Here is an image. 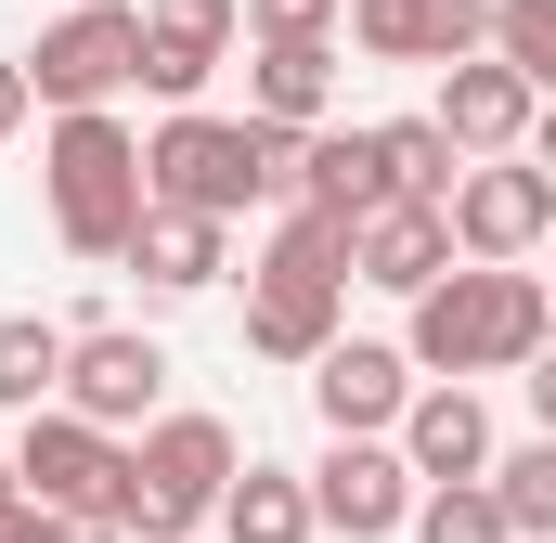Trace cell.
I'll return each instance as SVG.
<instances>
[{"label": "cell", "mask_w": 556, "mask_h": 543, "mask_svg": "<svg viewBox=\"0 0 556 543\" xmlns=\"http://www.w3.org/2000/svg\"><path fill=\"white\" fill-rule=\"evenodd\" d=\"M556 350V285L544 272H440L415 298V324H402V363H415L427 389H466V376H531Z\"/></svg>", "instance_id": "obj_1"}, {"label": "cell", "mask_w": 556, "mask_h": 543, "mask_svg": "<svg viewBox=\"0 0 556 543\" xmlns=\"http://www.w3.org/2000/svg\"><path fill=\"white\" fill-rule=\"evenodd\" d=\"M298 181V130H273V117H207V104H181V117H155L142 130V194L155 207H181V220H247L260 194H285Z\"/></svg>", "instance_id": "obj_2"}, {"label": "cell", "mask_w": 556, "mask_h": 543, "mask_svg": "<svg viewBox=\"0 0 556 543\" xmlns=\"http://www.w3.org/2000/svg\"><path fill=\"white\" fill-rule=\"evenodd\" d=\"M247 479V440L220 427V414H155L130 440V466H117V505H104V531L117 543H194L220 518V492Z\"/></svg>", "instance_id": "obj_3"}, {"label": "cell", "mask_w": 556, "mask_h": 543, "mask_svg": "<svg viewBox=\"0 0 556 543\" xmlns=\"http://www.w3.org/2000/svg\"><path fill=\"white\" fill-rule=\"evenodd\" d=\"M39 181H52V233H65L78 260H130V233L155 220V194H142V142L117 130V117H52Z\"/></svg>", "instance_id": "obj_4"}, {"label": "cell", "mask_w": 556, "mask_h": 543, "mask_svg": "<svg viewBox=\"0 0 556 543\" xmlns=\"http://www.w3.org/2000/svg\"><path fill=\"white\" fill-rule=\"evenodd\" d=\"M130 78H142V13L130 0H78V13H52L39 52H26V91H39L52 117H104Z\"/></svg>", "instance_id": "obj_5"}, {"label": "cell", "mask_w": 556, "mask_h": 543, "mask_svg": "<svg viewBox=\"0 0 556 543\" xmlns=\"http://www.w3.org/2000/svg\"><path fill=\"white\" fill-rule=\"evenodd\" d=\"M531 247H556V168H531V155L466 168V181H453V260L518 272Z\"/></svg>", "instance_id": "obj_6"}, {"label": "cell", "mask_w": 556, "mask_h": 543, "mask_svg": "<svg viewBox=\"0 0 556 543\" xmlns=\"http://www.w3.org/2000/svg\"><path fill=\"white\" fill-rule=\"evenodd\" d=\"M65 414L104 427V440L155 427V414H168V350H155L142 324H78V350H65Z\"/></svg>", "instance_id": "obj_7"}, {"label": "cell", "mask_w": 556, "mask_h": 543, "mask_svg": "<svg viewBox=\"0 0 556 543\" xmlns=\"http://www.w3.org/2000/svg\"><path fill=\"white\" fill-rule=\"evenodd\" d=\"M117 466H130V440H104V427H78V414H26V440H13V479H26V505L39 518H104L117 505Z\"/></svg>", "instance_id": "obj_8"}, {"label": "cell", "mask_w": 556, "mask_h": 543, "mask_svg": "<svg viewBox=\"0 0 556 543\" xmlns=\"http://www.w3.org/2000/svg\"><path fill=\"white\" fill-rule=\"evenodd\" d=\"M415 505H427V479L402 466V440H337L324 466H311V518L337 543H389V531H415Z\"/></svg>", "instance_id": "obj_9"}, {"label": "cell", "mask_w": 556, "mask_h": 543, "mask_svg": "<svg viewBox=\"0 0 556 543\" xmlns=\"http://www.w3.org/2000/svg\"><path fill=\"white\" fill-rule=\"evenodd\" d=\"M427 117L453 130V155H466V168H492V155H531L544 91H531L518 65H492V52H466V65H440V104H427Z\"/></svg>", "instance_id": "obj_10"}, {"label": "cell", "mask_w": 556, "mask_h": 543, "mask_svg": "<svg viewBox=\"0 0 556 543\" xmlns=\"http://www.w3.org/2000/svg\"><path fill=\"white\" fill-rule=\"evenodd\" d=\"M415 363L389 350V337H337L324 363H311V414L337 427V440H402V414H415Z\"/></svg>", "instance_id": "obj_11"}, {"label": "cell", "mask_w": 556, "mask_h": 543, "mask_svg": "<svg viewBox=\"0 0 556 543\" xmlns=\"http://www.w3.org/2000/svg\"><path fill=\"white\" fill-rule=\"evenodd\" d=\"M233 26H247V0H142V91L181 117L233 65Z\"/></svg>", "instance_id": "obj_12"}, {"label": "cell", "mask_w": 556, "mask_h": 543, "mask_svg": "<svg viewBox=\"0 0 556 543\" xmlns=\"http://www.w3.org/2000/svg\"><path fill=\"white\" fill-rule=\"evenodd\" d=\"M350 39L376 65H466L492 52V0H350Z\"/></svg>", "instance_id": "obj_13"}, {"label": "cell", "mask_w": 556, "mask_h": 543, "mask_svg": "<svg viewBox=\"0 0 556 543\" xmlns=\"http://www.w3.org/2000/svg\"><path fill=\"white\" fill-rule=\"evenodd\" d=\"M337 337H350V285H311V272H260L247 285V350L260 363H298L311 376Z\"/></svg>", "instance_id": "obj_14"}, {"label": "cell", "mask_w": 556, "mask_h": 543, "mask_svg": "<svg viewBox=\"0 0 556 543\" xmlns=\"http://www.w3.org/2000/svg\"><path fill=\"white\" fill-rule=\"evenodd\" d=\"M402 466H415L427 492L492 479V402H479V389H415V414H402Z\"/></svg>", "instance_id": "obj_15"}, {"label": "cell", "mask_w": 556, "mask_h": 543, "mask_svg": "<svg viewBox=\"0 0 556 543\" xmlns=\"http://www.w3.org/2000/svg\"><path fill=\"white\" fill-rule=\"evenodd\" d=\"M440 272H453V207H376L350 247V285H376V298H427Z\"/></svg>", "instance_id": "obj_16"}, {"label": "cell", "mask_w": 556, "mask_h": 543, "mask_svg": "<svg viewBox=\"0 0 556 543\" xmlns=\"http://www.w3.org/2000/svg\"><path fill=\"white\" fill-rule=\"evenodd\" d=\"M285 207H324V220H376V207H402V194H389V155H376V130H311V142H298Z\"/></svg>", "instance_id": "obj_17"}, {"label": "cell", "mask_w": 556, "mask_h": 543, "mask_svg": "<svg viewBox=\"0 0 556 543\" xmlns=\"http://www.w3.org/2000/svg\"><path fill=\"white\" fill-rule=\"evenodd\" d=\"M247 117H273V130H324L337 117V39H285V52H260L247 65Z\"/></svg>", "instance_id": "obj_18"}, {"label": "cell", "mask_w": 556, "mask_h": 543, "mask_svg": "<svg viewBox=\"0 0 556 543\" xmlns=\"http://www.w3.org/2000/svg\"><path fill=\"white\" fill-rule=\"evenodd\" d=\"M220 543H324V518H311V466H260V453H247V479L220 492Z\"/></svg>", "instance_id": "obj_19"}, {"label": "cell", "mask_w": 556, "mask_h": 543, "mask_svg": "<svg viewBox=\"0 0 556 543\" xmlns=\"http://www.w3.org/2000/svg\"><path fill=\"white\" fill-rule=\"evenodd\" d=\"M65 350H78V324L0 311V414H52V402H65Z\"/></svg>", "instance_id": "obj_20"}, {"label": "cell", "mask_w": 556, "mask_h": 543, "mask_svg": "<svg viewBox=\"0 0 556 543\" xmlns=\"http://www.w3.org/2000/svg\"><path fill=\"white\" fill-rule=\"evenodd\" d=\"M220 247H233L220 220H181V207H155V220L130 233V272L155 285V298H194V285H220Z\"/></svg>", "instance_id": "obj_21"}, {"label": "cell", "mask_w": 556, "mask_h": 543, "mask_svg": "<svg viewBox=\"0 0 556 543\" xmlns=\"http://www.w3.org/2000/svg\"><path fill=\"white\" fill-rule=\"evenodd\" d=\"M376 155H389V194H402V207H453V181H466V155H453L440 117H389Z\"/></svg>", "instance_id": "obj_22"}, {"label": "cell", "mask_w": 556, "mask_h": 543, "mask_svg": "<svg viewBox=\"0 0 556 543\" xmlns=\"http://www.w3.org/2000/svg\"><path fill=\"white\" fill-rule=\"evenodd\" d=\"M492 505H505V531H518V543H556V440L492 453Z\"/></svg>", "instance_id": "obj_23"}, {"label": "cell", "mask_w": 556, "mask_h": 543, "mask_svg": "<svg viewBox=\"0 0 556 543\" xmlns=\"http://www.w3.org/2000/svg\"><path fill=\"white\" fill-rule=\"evenodd\" d=\"M350 247H363V220L285 207V233H273V260H260V272H311V285H350Z\"/></svg>", "instance_id": "obj_24"}, {"label": "cell", "mask_w": 556, "mask_h": 543, "mask_svg": "<svg viewBox=\"0 0 556 543\" xmlns=\"http://www.w3.org/2000/svg\"><path fill=\"white\" fill-rule=\"evenodd\" d=\"M492 65H518L556 104V0H492Z\"/></svg>", "instance_id": "obj_25"}, {"label": "cell", "mask_w": 556, "mask_h": 543, "mask_svg": "<svg viewBox=\"0 0 556 543\" xmlns=\"http://www.w3.org/2000/svg\"><path fill=\"white\" fill-rule=\"evenodd\" d=\"M415 543H518V531H505L492 479H466V492H427V505H415Z\"/></svg>", "instance_id": "obj_26"}, {"label": "cell", "mask_w": 556, "mask_h": 543, "mask_svg": "<svg viewBox=\"0 0 556 543\" xmlns=\"http://www.w3.org/2000/svg\"><path fill=\"white\" fill-rule=\"evenodd\" d=\"M337 13H350V0H247V39H260V52H285V39H337Z\"/></svg>", "instance_id": "obj_27"}, {"label": "cell", "mask_w": 556, "mask_h": 543, "mask_svg": "<svg viewBox=\"0 0 556 543\" xmlns=\"http://www.w3.org/2000/svg\"><path fill=\"white\" fill-rule=\"evenodd\" d=\"M26 117H39V91H26V52H0V142L26 130Z\"/></svg>", "instance_id": "obj_28"}, {"label": "cell", "mask_w": 556, "mask_h": 543, "mask_svg": "<svg viewBox=\"0 0 556 543\" xmlns=\"http://www.w3.org/2000/svg\"><path fill=\"white\" fill-rule=\"evenodd\" d=\"M0 543H52V518H39V505L13 492V505H0Z\"/></svg>", "instance_id": "obj_29"}, {"label": "cell", "mask_w": 556, "mask_h": 543, "mask_svg": "<svg viewBox=\"0 0 556 543\" xmlns=\"http://www.w3.org/2000/svg\"><path fill=\"white\" fill-rule=\"evenodd\" d=\"M518 389H531V414H544V440H556V350L531 363V376H518Z\"/></svg>", "instance_id": "obj_30"}, {"label": "cell", "mask_w": 556, "mask_h": 543, "mask_svg": "<svg viewBox=\"0 0 556 543\" xmlns=\"http://www.w3.org/2000/svg\"><path fill=\"white\" fill-rule=\"evenodd\" d=\"M52 543H117V531H104V518H52Z\"/></svg>", "instance_id": "obj_31"}, {"label": "cell", "mask_w": 556, "mask_h": 543, "mask_svg": "<svg viewBox=\"0 0 556 543\" xmlns=\"http://www.w3.org/2000/svg\"><path fill=\"white\" fill-rule=\"evenodd\" d=\"M531 168H556V104H544V130H531Z\"/></svg>", "instance_id": "obj_32"}, {"label": "cell", "mask_w": 556, "mask_h": 543, "mask_svg": "<svg viewBox=\"0 0 556 543\" xmlns=\"http://www.w3.org/2000/svg\"><path fill=\"white\" fill-rule=\"evenodd\" d=\"M13 492H26V479H13V453H0V505H13Z\"/></svg>", "instance_id": "obj_33"}, {"label": "cell", "mask_w": 556, "mask_h": 543, "mask_svg": "<svg viewBox=\"0 0 556 543\" xmlns=\"http://www.w3.org/2000/svg\"><path fill=\"white\" fill-rule=\"evenodd\" d=\"M65 13H78V0H65Z\"/></svg>", "instance_id": "obj_34"}]
</instances>
